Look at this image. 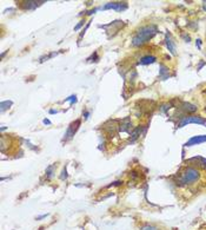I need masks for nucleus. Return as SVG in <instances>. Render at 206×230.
Masks as SVG:
<instances>
[{
    "instance_id": "nucleus-27",
    "label": "nucleus",
    "mask_w": 206,
    "mask_h": 230,
    "mask_svg": "<svg viewBox=\"0 0 206 230\" xmlns=\"http://www.w3.org/2000/svg\"><path fill=\"white\" fill-rule=\"evenodd\" d=\"M48 216V214H46V215H41V216H39V217H37V221H40V219H43V218H46Z\"/></svg>"
},
{
    "instance_id": "nucleus-26",
    "label": "nucleus",
    "mask_w": 206,
    "mask_h": 230,
    "mask_svg": "<svg viewBox=\"0 0 206 230\" xmlns=\"http://www.w3.org/2000/svg\"><path fill=\"white\" fill-rule=\"evenodd\" d=\"M83 116L85 117V119H87L88 116H90V112H88V111H84V112H83Z\"/></svg>"
},
{
    "instance_id": "nucleus-9",
    "label": "nucleus",
    "mask_w": 206,
    "mask_h": 230,
    "mask_svg": "<svg viewBox=\"0 0 206 230\" xmlns=\"http://www.w3.org/2000/svg\"><path fill=\"white\" fill-rule=\"evenodd\" d=\"M131 125H132V123H131V119L130 117H126V118H124L123 121H121V124H120L119 126V131L120 132H130L131 133Z\"/></svg>"
},
{
    "instance_id": "nucleus-13",
    "label": "nucleus",
    "mask_w": 206,
    "mask_h": 230,
    "mask_svg": "<svg viewBox=\"0 0 206 230\" xmlns=\"http://www.w3.org/2000/svg\"><path fill=\"white\" fill-rule=\"evenodd\" d=\"M155 60H157V57H154V55H145L140 59V64L141 65H149V64L155 63Z\"/></svg>"
},
{
    "instance_id": "nucleus-7",
    "label": "nucleus",
    "mask_w": 206,
    "mask_h": 230,
    "mask_svg": "<svg viewBox=\"0 0 206 230\" xmlns=\"http://www.w3.org/2000/svg\"><path fill=\"white\" fill-rule=\"evenodd\" d=\"M146 129H147V126H138V128H136L133 131H131V143H133L140 135H145V132H146Z\"/></svg>"
},
{
    "instance_id": "nucleus-20",
    "label": "nucleus",
    "mask_w": 206,
    "mask_h": 230,
    "mask_svg": "<svg viewBox=\"0 0 206 230\" xmlns=\"http://www.w3.org/2000/svg\"><path fill=\"white\" fill-rule=\"evenodd\" d=\"M181 37H183V39H184L186 43H190V42H191V37H190L188 34H185V33H183V34H181Z\"/></svg>"
},
{
    "instance_id": "nucleus-29",
    "label": "nucleus",
    "mask_w": 206,
    "mask_h": 230,
    "mask_svg": "<svg viewBox=\"0 0 206 230\" xmlns=\"http://www.w3.org/2000/svg\"><path fill=\"white\" fill-rule=\"evenodd\" d=\"M50 113H51V115H53V113H58V111H57V110H50Z\"/></svg>"
},
{
    "instance_id": "nucleus-5",
    "label": "nucleus",
    "mask_w": 206,
    "mask_h": 230,
    "mask_svg": "<svg viewBox=\"0 0 206 230\" xmlns=\"http://www.w3.org/2000/svg\"><path fill=\"white\" fill-rule=\"evenodd\" d=\"M79 126H80V119H77L76 122L71 123L70 126H68V129H67V131H66V133H65V138H64V139L67 141V139L72 138V137L76 135V132L78 131Z\"/></svg>"
},
{
    "instance_id": "nucleus-10",
    "label": "nucleus",
    "mask_w": 206,
    "mask_h": 230,
    "mask_svg": "<svg viewBox=\"0 0 206 230\" xmlns=\"http://www.w3.org/2000/svg\"><path fill=\"white\" fill-rule=\"evenodd\" d=\"M44 2H45L44 0H41V1H25L24 5H22V8L24 10H34V8H37L39 5H41Z\"/></svg>"
},
{
    "instance_id": "nucleus-1",
    "label": "nucleus",
    "mask_w": 206,
    "mask_h": 230,
    "mask_svg": "<svg viewBox=\"0 0 206 230\" xmlns=\"http://www.w3.org/2000/svg\"><path fill=\"white\" fill-rule=\"evenodd\" d=\"M158 32V27L155 25H147V26H142L140 30H138L136 34L132 37L131 44L134 47H139L144 44L149 43L152 38L157 34Z\"/></svg>"
},
{
    "instance_id": "nucleus-24",
    "label": "nucleus",
    "mask_w": 206,
    "mask_h": 230,
    "mask_svg": "<svg viewBox=\"0 0 206 230\" xmlns=\"http://www.w3.org/2000/svg\"><path fill=\"white\" fill-rule=\"evenodd\" d=\"M43 123L45 124V125H51V124H52V123H51V121H50V119H47V118L43 119Z\"/></svg>"
},
{
    "instance_id": "nucleus-21",
    "label": "nucleus",
    "mask_w": 206,
    "mask_h": 230,
    "mask_svg": "<svg viewBox=\"0 0 206 230\" xmlns=\"http://www.w3.org/2000/svg\"><path fill=\"white\" fill-rule=\"evenodd\" d=\"M170 106H171V104H164V105H163V108H162V111H164V112H166L167 110H170V109H171Z\"/></svg>"
},
{
    "instance_id": "nucleus-4",
    "label": "nucleus",
    "mask_w": 206,
    "mask_h": 230,
    "mask_svg": "<svg viewBox=\"0 0 206 230\" xmlns=\"http://www.w3.org/2000/svg\"><path fill=\"white\" fill-rule=\"evenodd\" d=\"M127 7H129L127 2H107L105 6L100 7L99 10H114V11L121 12L127 10Z\"/></svg>"
},
{
    "instance_id": "nucleus-17",
    "label": "nucleus",
    "mask_w": 206,
    "mask_h": 230,
    "mask_svg": "<svg viewBox=\"0 0 206 230\" xmlns=\"http://www.w3.org/2000/svg\"><path fill=\"white\" fill-rule=\"evenodd\" d=\"M65 102H70V104L73 105L74 103H77V96L76 95H72V96H70L68 98H66Z\"/></svg>"
},
{
    "instance_id": "nucleus-30",
    "label": "nucleus",
    "mask_w": 206,
    "mask_h": 230,
    "mask_svg": "<svg viewBox=\"0 0 206 230\" xmlns=\"http://www.w3.org/2000/svg\"><path fill=\"white\" fill-rule=\"evenodd\" d=\"M203 10H204V11H206V1H204V2H203Z\"/></svg>"
},
{
    "instance_id": "nucleus-18",
    "label": "nucleus",
    "mask_w": 206,
    "mask_h": 230,
    "mask_svg": "<svg viewBox=\"0 0 206 230\" xmlns=\"http://www.w3.org/2000/svg\"><path fill=\"white\" fill-rule=\"evenodd\" d=\"M67 177H68V175H67V169H66V166L63 169V171H61V175H60V179L61 181H65V179H67Z\"/></svg>"
},
{
    "instance_id": "nucleus-2",
    "label": "nucleus",
    "mask_w": 206,
    "mask_h": 230,
    "mask_svg": "<svg viewBox=\"0 0 206 230\" xmlns=\"http://www.w3.org/2000/svg\"><path fill=\"white\" fill-rule=\"evenodd\" d=\"M199 177H200V174H199V171L197 169H195V168H186L183 171V174L180 175V177H179V182L181 184H192V183H195L199 179Z\"/></svg>"
},
{
    "instance_id": "nucleus-16",
    "label": "nucleus",
    "mask_w": 206,
    "mask_h": 230,
    "mask_svg": "<svg viewBox=\"0 0 206 230\" xmlns=\"http://www.w3.org/2000/svg\"><path fill=\"white\" fill-rule=\"evenodd\" d=\"M140 230H159V229L155 228V227H153V225H151V224H144V225L140 227Z\"/></svg>"
},
{
    "instance_id": "nucleus-14",
    "label": "nucleus",
    "mask_w": 206,
    "mask_h": 230,
    "mask_svg": "<svg viewBox=\"0 0 206 230\" xmlns=\"http://www.w3.org/2000/svg\"><path fill=\"white\" fill-rule=\"evenodd\" d=\"M13 105V102L12 100H2L1 104H0V111L1 112H5L6 110H8Z\"/></svg>"
},
{
    "instance_id": "nucleus-3",
    "label": "nucleus",
    "mask_w": 206,
    "mask_h": 230,
    "mask_svg": "<svg viewBox=\"0 0 206 230\" xmlns=\"http://www.w3.org/2000/svg\"><path fill=\"white\" fill-rule=\"evenodd\" d=\"M188 124H200V125H204V124H206V119L203 118V117H199V116H186V117H183L179 121L177 128H184V126L188 125Z\"/></svg>"
},
{
    "instance_id": "nucleus-6",
    "label": "nucleus",
    "mask_w": 206,
    "mask_h": 230,
    "mask_svg": "<svg viewBox=\"0 0 206 230\" xmlns=\"http://www.w3.org/2000/svg\"><path fill=\"white\" fill-rule=\"evenodd\" d=\"M206 142V135H199V136H193L192 138H190L187 142L185 143V146H193V145H198L201 143Z\"/></svg>"
},
{
    "instance_id": "nucleus-11",
    "label": "nucleus",
    "mask_w": 206,
    "mask_h": 230,
    "mask_svg": "<svg viewBox=\"0 0 206 230\" xmlns=\"http://www.w3.org/2000/svg\"><path fill=\"white\" fill-rule=\"evenodd\" d=\"M159 67H160V70H159V78H160L162 80L168 79V77H170V70L164 65V64H160Z\"/></svg>"
},
{
    "instance_id": "nucleus-25",
    "label": "nucleus",
    "mask_w": 206,
    "mask_h": 230,
    "mask_svg": "<svg viewBox=\"0 0 206 230\" xmlns=\"http://www.w3.org/2000/svg\"><path fill=\"white\" fill-rule=\"evenodd\" d=\"M195 45H197V46H198V48L200 50V48H201V40H200V39H197V43H195Z\"/></svg>"
},
{
    "instance_id": "nucleus-19",
    "label": "nucleus",
    "mask_w": 206,
    "mask_h": 230,
    "mask_svg": "<svg viewBox=\"0 0 206 230\" xmlns=\"http://www.w3.org/2000/svg\"><path fill=\"white\" fill-rule=\"evenodd\" d=\"M93 59H97V60H98V59H99V57H98L97 52H94V53H93V55H91V57H90V58H88V59H87V62H90V63H91V62H94V60H93Z\"/></svg>"
},
{
    "instance_id": "nucleus-23",
    "label": "nucleus",
    "mask_w": 206,
    "mask_h": 230,
    "mask_svg": "<svg viewBox=\"0 0 206 230\" xmlns=\"http://www.w3.org/2000/svg\"><path fill=\"white\" fill-rule=\"evenodd\" d=\"M84 24H85V20H81V22H79V24L77 25L76 27H74V31H78V30H79V28H80V27H81V26H83Z\"/></svg>"
},
{
    "instance_id": "nucleus-12",
    "label": "nucleus",
    "mask_w": 206,
    "mask_h": 230,
    "mask_svg": "<svg viewBox=\"0 0 206 230\" xmlns=\"http://www.w3.org/2000/svg\"><path fill=\"white\" fill-rule=\"evenodd\" d=\"M197 106L195 105H193V104H191V103H186V102H184V103H181V110L183 111H185V112H188V113H193V112H195L197 111Z\"/></svg>"
},
{
    "instance_id": "nucleus-22",
    "label": "nucleus",
    "mask_w": 206,
    "mask_h": 230,
    "mask_svg": "<svg viewBox=\"0 0 206 230\" xmlns=\"http://www.w3.org/2000/svg\"><path fill=\"white\" fill-rule=\"evenodd\" d=\"M121 181H117V182H114V183H112V184H110L107 185V188H111V186H118V185H121Z\"/></svg>"
},
{
    "instance_id": "nucleus-8",
    "label": "nucleus",
    "mask_w": 206,
    "mask_h": 230,
    "mask_svg": "<svg viewBox=\"0 0 206 230\" xmlns=\"http://www.w3.org/2000/svg\"><path fill=\"white\" fill-rule=\"evenodd\" d=\"M165 44H166L167 48H168V51H170L172 55H177L175 44H174V42L172 40V38H171V35H170V34H166V37H165Z\"/></svg>"
},
{
    "instance_id": "nucleus-15",
    "label": "nucleus",
    "mask_w": 206,
    "mask_h": 230,
    "mask_svg": "<svg viewBox=\"0 0 206 230\" xmlns=\"http://www.w3.org/2000/svg\"><path fill=\"white\" fill-rule=\"evenodd\" d=\"M55 168H57V165L55 164H52V165H50V166H47V169H46V177H47L48 179L53 177V174H54V171H55Z\"/></svg>"
},
{
    "instance_id": "nucleus-28",
    "label": "nucleus",
    "mask_w": 206,
    "mask_h": 230,
    "mask_svg": "<svg viewBox=\"0 0 206 230\" xmlns=\"http://www.w3.org/2000/svg\"><path fill=\"white\" fill-rule=\"evenodd\" d=\"M205 64H206L205 62H201V63H200V64H199V66H198V67H197V70H198V71H199V70H200V68H201V67H203V66L205 65Z\"/></svg>"
}]
</instances>
